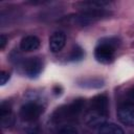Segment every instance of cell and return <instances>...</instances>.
<instances>
[{
    "label": "cell",
    "mask_w": 134,
    "mask_h": 134,
    "mask_svg": "<svg viewBox=\"0 0 134 134\" xmlns=\"http://www.w3.org/2000/svg\"><path fill=\"white\" fill-rule=\"evenodd\" d=\"M109 99L106 94L95 95L90 99L85 113V121L89 127H100L109 115Z\"/></svg>",
    "instance_id": "obj_1"
},
{
    "label": "cell",
    "mask_w": 134,
    "mask_h": 134,
    "mask_svg": "<svg viewBox=\"0 0 134 134\" xmlns=\"http://www.w3.org/2000/svg\"><path fill=\"white\" fill-rule=\"evenodd\" d=\"M86 106V102L83 98L74 99L73 102L59 107L51 116V121L55 125L65 124L69 121H73L77 119V117L82 114Z\"/></svg>",
    "instance_id": "obj_2"
},
{
    "label": "cell",
    "mask_w": 134,
    "mask_h": 134,
    "mask_svg": "<svg viewBox=\"0 0 134 134\" xmlns=\"http://www.w3.org/2000/svg\"><path fill=\"white\" fill-rule=\"evenodd\" d=\"M120 45V40L117 37H107L99 40L94 49V57L97 62L109 64L114 60L115 52Z\"/></svg>",
    "instance_id": "obj_3"
},
{
    "label": "cell",
    "mask_w": 134,
    "mask_h": 134,
    "mask_svg": "<svg viewBox=\"0 0 134 134\" xmlns=\"http://www.w3.org/2000/svg\"><path fill=\"white\" fill-rule=\"evenodd\" d=\"M111 15V12L105 8H91L84 9L81 13L71 17V20L74 24L79 26H89L100 20L108 18Z\"/></svg>",
    "instance_id": "obj_4"
},
{
    "label": "cell",
    "mask_w": 134,
    "mask_h": 134,
    "mask_svg": "<svg viewBox=\"0 0 134 134\" xmlns=\"http://www.w3.org/2000/svg\"><path fill=\"white\" fill-rule=\"evenodd\" d=\"M44 112V106L39 102H27L20 108V117L27 122L36 121Z\"/></svg>",
    "instance_id": "obj_5"
},
{
    "label": "cell",
    "mask_w": 134,
    "mask_h": 134,
    "mask_svg": "<svg viewBox=\"0 0 134 134\" xmlns=\"http://www.w3.org/2000/svg\"><path fill=\"white\" fill-rule=\"evenodd\" d=\"M117 117L119 121L128 127H134V103L126 102L117 109Z\"/></svg>",
    "instance_id": "obj_6"
},
{
    "label": "cell",
    "mask_w": 134,
    "mask_h": 134,
    "mask_svg": "<svg viewBox=\"0 0 134 134\" xmlns=\"http://www.w3.org/2000/svg\"><path fill=\"white\" fill-rule=\"evenodd\" d=\"M23 69L27 76L37 77L43 69V62L38 57L28 58L23 62Z\"/></svg>",
    "instance_id": "obj_7"
},
{
    "label": "cell",
    "mask_w": 134,
    "mask_h": 134,
    "mask_svg": "<svg viewBox=\"0 0 134 134\" xmlns=\"http://www.w3.org/2000/svg\"><path fill=\"white\" fill-rule=\"evenodd\" d=\"M66 44V35L63 31H54L49 38V49L53 53L60 52Z\"/></svg>",
    "instance_id": "obj_8"
},
{
    "label": "cell",
    "mask_w": 134,
    "mask_h": 134,
    "mask_svg": "<svg viewBox=\"0 0 134 134\" xmlns=\"http://www.w3.org/2000/svg\"><path fill=\"white\" fill-rule=\"evenodd\" d=\"M0 116H1V126L2 128H9L14 125L15 118L12 112V106L7 102H2L0 107Z\"/></svg>",
    "instance_id": "obj_9"
},
{
    "label": "cell",
    "mask_w": 134,
    "mask_h": 134,
    "mask_svg": "<svg viewBox=\"0 0 134 134\" xmlns=\"http://www.w3.org/2000/svg\"><path fill=\"white\" fill-rule=\"evenodd\" d=\"M40 39L35 35L25 36L20 42V48L23 51H34L40 47Z\"/></svg>",
    "instance_id": "obj_10"
},
{
    "label": "cell",
    "mask_w": 134,
    "mask_h": 134,
    "mask_svg": "<svg viewBox=\"0 0 134 134\" xmlns=\"http://www.w3.org/2000/svg\"><path fill=\"white\" fill-rule=\"evenodd\" d=\"M98 134H125V133L119 126L113 122H106L99 127Z\"/></svg>",
    "instance_id": "obj_11"
},
{
    "label": "cell",
    "mask_w": 134,
    "mask_h": 134,
    "mask_svg": "<svg viewBox=\"0 0 134 134\" xmlns=\"http://www.w3.org/2000/svg\"><path fill=\"white\" fill-rule=\"evenodd\" d=\"M81 8L84 9H91V8H105V6L109 5L110 2L109 1H103V0H98V1H83L77 3Z\"/></svg>",
    "instance_id": "obj_12"
},
{
    "label": "cell",
    "mask_w": 134,
    "mask_h": 134,
    "mask_svg": "<svg viewBox=\"0 0 134 134\" xmlns=\"http://www.w3.org/2000/svg\"><path fill=\"white\" fill-rule=\"evenodd\" d=\"M85 53H84V50L80 47V46H75L73 47V49L71 50V53H70V57L69 59L71 61H80L84 58Z\"/></svg>",
    "instance_id": "obj_13"
},
{
    "label": "cell",
    "mask_w": 134,
    "mask_h": 134,
    "mask_svg": "<svg viewBox=\"0 0 134 134\" xmlns=\"http://www.w3.org/2000/svg\"><path fill=\"white\" fill-rule=\"evenodd\" d=\"M57 134H79V132L75 127L69 126V125H64L63 127L60 128V130L58 131Z\"/></svg>",
    "instance_id": "obj_14"
},
{
    "label": "cell",
    "mask_w": 134,
    "mask_h": 134,
    "mask_svg": "<svg viewBox=\"0 0 134 134\" xmlns=\"http://www.w3.org/2000/svg\"><path fill=\"white\" fill-rule=\"evenodd\" d=\"M82 84H83L82 86H84V87H96L94 84H96L99 87V86L103 85V81L99 80V79H92V81H91V79H89V81L88 80H83Z\"/></svg>",
    "instance_id": "obj_15"
},
{
    "label": "cell",
    "mask_w": 134,
    "mask_h": 134,
    "mask_svg": "<svg viewBox=\"0 0 134 134\" xmlns=\"http://www.w3.org/2000/svg\"><path fill=\"white\" fill-rule=\"evenodd\" d=\"M9 77H10L9 73L7 71L2 70L1 73H0V83H1V85L6 84V82H8V80H9Z\"/></svg>",
    "instance_id": "obj_16"
},
{
    "label": "cell",
    "mask_w": 134,
    "mask_h": 134,
    "mask_svg": "<svg viewBox=\"0 0 134 134\" xmlns=\"http://www.w3.org/2000/svg\"><path fill=\"white\" fill-rule=\"evenodd\" d=\"M6 42H7V38H6L5 35L2 34V35L0 36V49H1V50L4 49V47H5V45H6Z\"/></svg>",
    "instance_id": "obj_17"
},
{
    "label": "cell",
    "mask_w": 134,
    "mask_h": 134,
    "mask_svg": "<svg viewBox=\"0 0 134 134\" xmlns=\"http://www.w3.org/2000/svg\"><path fill=\"white\" fill-rule=\"evenodd\" d=\"M129 95H130V97L132 98V99H134V87L130 90V92H129Z\"/></svg>",
    "instance_id": "obj_18"
}]
</instances>
